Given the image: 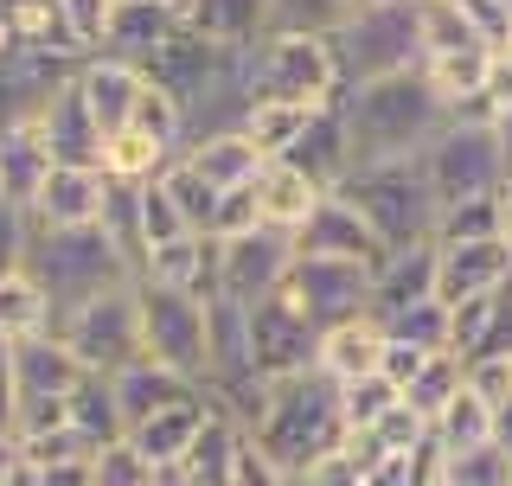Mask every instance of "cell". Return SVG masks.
<instances>
[{
	"mask_svg": "<svg viewBox=\"0 0 512 486\" xmlns=\"http://www.w3.org/2000/svg\"><path fill=\"white\" fill-rule=\"evenodd\" d=\"M340 116H346V141H352V167H384V160L423 154L442 135L448 109L423 84V71H404V77H378V84L346 90Z\"/></svg>",
	"mask_w": 512,
	"mask_h": 486,
	"instance_id": "1",
	"label": "cell"
},
{
	"mask_svg": "<svg viewBox=\"0 0 512 486\" xmlns=\"http://www.w3.org/2000/svg\"><path fill=\"white\" fill-rule=\"evenodd\" d=\"M269 461L282 467L288 480L301 474L308 461H320L327 448L346 442L340 423V384H327L320 371H295V378H269V410L250 435Z\"/></svg>",
	"mask_w": 512,
	"mask_h": 486,
	"instance_id": "2",
	"label": "cell"
},
{
	"mask_svg": "<svg viewBox=\"0 0 512 486\" xmlns=\"http://www.w3.org/2000/svg\"><path fill=\"white\" fill-rule=\"evenodd\" d=\"M340 199L365 218V231L384 243V256L429 250L436 243V192H429L416 160H384V167H352L340 180Z\"/></svg>",
	"mask_w": 512,
	"mask_h": 486,
	"instance_id": "3",
	"label": "cell"
},
{
	"mask_svg": "<svg viewBox=\"0 0 512 486\" xmlns=\"http://www.w3.org/2000/svg\"><path fill=\"white\" fill-rule=\"evenodd\" d=\"M26 275L52 295V314H71L77 301L135 282L128 256L103 237V224L90 231H32L26 224Z\"/></svg>",
	"mask_w": 512,
	"mask_h": 486,
	"instance_id": "4",
	"label": "cell"
},
{
	"mask_svg": "<svg viewBox=\"0 0 512 486\" xmlns=\"http://www.w3.org/2000/svg\"><path fill=\"white\" fill-rule=\"evenodd\" d=\"M333 64H340V96L378 77L423 71V39H416V0H391V7H365L333 32Z\"/></svg>",
	"mask_w": 512,
	"mask_h": 486,
	"instance_id": "5",
	"label": "cell"
},
{
	"mask_svg": "<svg viewBox=\"0 0 512 486\" xmlns=\"http://www.w3.org/2000/svg\"><path fill=\"white\" fill-rule=\"evenodd\" d=\"M436 205H468V199H500L506 192V160H500V135L493 122L474 116H448L442 135L416 154Z\"/></svg>",
	"mask_w": 512,
	"mask_h": 486,
	"instance_id": "6",
	"label": "cell"
},
{
	"mask_svg": "<svg viewBox=\"0 0 512 486\" xmlns=\"http://www.w3.org/2000/svg\"><path fill=\"white\" fill-rule=\"evenodd\" d=\"M52 333L71 346V359L96 371V378H116V371L141 365L148 352H141V307H135V282L122 288H103V295L77 301L71 314L52 320Z\"/></svg>",
	"mask_w": 512,
	"mask_h": 486,
	"instance_id": "7",
	"label": "cell"
},
{
	"mask_svg": "<svg viewBox=\"0 0 512 486\" xmlns=\"http://www.w3.org/2000/svg\"><path fill=\"white\" fill-rule=\"evenodd\" d=\"M250 103H301L327 109L340 103V64H333L327 39H263L244 58Z\"/></svg>",
	"mask_w": 512,
	"mask_h": 486,
	"instance_id": "8",
	"label": "cell"
},
{
	"mask_svg": "<svg viewBox=\"0 0 512 486\" xmlns=\"http://www.w3.org/2000/svg\"><path fill=\"white\" fill-rule=\"evenodd\" d=\"M135 307H141V352H148L154 365L205 384V333H212L205 301L154 288V282H135Z\"/></svg>",
	"mask_w": 512,
	"mask_h": 486,
	"instance_id": "9",
	"label": "cell"
},
{
	"mask_svg": "<svg viewBox=\"0 0 512 486\" xmlns=\"http://www.w3.org/2000/svg\"><path fill=\"white\" fill-rule=\"evenodd\" d=\"M244 333H250V371L256 378H295V371H314L320 327L301 314V307H288L282 295L244 307Z\"/></svg>",
	"mask_w": 512,
	"mask_h": 486,
	"instance_id": "10",
	"label": "cell"
},
{
	"mask_svg": "<svg viewBox=\"0 0 512 486\" xmlns=\"http://www.w3.org/2000/svg\"><path fill=\"white\" fill-rule=\"evenodd\" d=\"M276 295L288 307H301V314L327 333L333 320L372 314V269H359V263H308V256H295V269H288V282L276 288Z\"/></svg>",
	"mask_w": 512,
	"mask_h": 486,
	"instance_id": "11",
	"label": "cell"
},
{
	"mask_svg": "<svg viewBox=\"0 0 512 486\" xmlns=\"http://www.w3.org/2000/svg\"><path fill=\"white\" fill-rule=\"evenodd\" d=\"M288 269H295V237H282V231L231 237V243H218V301L256 307L288 282Z\"/></svg>",
	"mask_w": 512,
	"mask_h": 486,
	"instance_id": "12",
	"label": "cell"
},
{
	"mask_svg": "<svg viewBox=\"0 0 512 486\" xmlns=\"http://www.w3.org/2000/svg\"><path fill=\"white\" fill-rule=\"evenodd\" d=\"M109 199H116V180L103 167H52L26 224L32 231H90V224H103Z\"/></svg>",
	"mask_w": 512,
	"mask_h": 486,
	"instance_id": "13",
	"label": "cell"
},
{
	"mask_svg": "<svg viewBox=\"0 0 512 486\" xmlns=\"http://www.w3.org/2000/svg\"><path fill=\"white\" fill-rule=\"evenodd\" d=\"M295 256H308V263H359V269H384V243L365 231V218L352 212L340 192H327V199L314 205V218L295 231Z\"/></svg>",
	"mask_w": 512,
	"mask_h": 486,
	"instance_id": "14",
	"label": "cell"
},
{
	"mask_svg": "<svg viewBox=\"0 0 512 486\" xmlns=\"http://www.w3.org/2000/svg\"><path fill=\"white\" fill-rule=\"evenodd\" d=\"M512 282V243L487 237V243H436V301L461 307L480 295H500Z\"/></svg>",
	"mask_w": 512,
	"mask_h": 486,
	"instance_id": "15",
	"label": "cell"
},
{
	"mask_svg": "<svg viewBox=\"0 0 512 486\" xmlns=\"http://www.w3.org/2000/svg\"><path fill=\"white\" fill-rule=\"evenodd\" d=\"M32 122H39V141L52 154V167H103V128H96V116L77 96V77L45 96V109Z\"/></svg>",
	"mask_w": 512,
	"mask_h": 486,
	"instance_id": "16",
	"label": "cell"
},
{
	"mask_svg": "<svg viewBox=\"0 0 512 486\" xmlns=\"http://www.w3.org/2000/svg\"><path fill=\"white\" fill-rule=\"evenodd\" d=\"M244 442H250V435L237 429L212 397H205V423H199L192 448L180 455V467H173L167 480H173V486H237V461H244Z\"/></svg>",
	"mask_w": 512,
	"mask_h": 486,
	"instance_id": "17",
	"label": "cell"
},
{
	"mask_svg": "<svg viewBox=\"0 0 512 486\" xmlns=\"http://www.w3.org/2000/svg\"><path fill=\"white\" fill-rule=\"evenodd\" d=\"M141 282L173 288V295H192V301L212 307V301H218V243L199 237V231L160 243V250L141 256Z\"/></svg>",
	"mask_w": 512,
	"mask_h": 486,
	"instance_id": "18",
	"label": "cell"
},
{
	"mask_svg": "<svg viewBox=\"0 0 512 486\" xmlns=\"http://www.w3.org/2000/svg\"><path fill=\"white\" fill-rule=\"evenodd\" d=\"M141 90H148V71L128 58H84L77 64V96H84V109L96 116V128L103 135H116V128H128V116H135Z\"/></svg>",
	"mask_w": 512,
	"mask_h": 486,
	"instance_id": "19",
	"label": "cell"
},
{
	"mask_svg": "<svg viewBox=\"0 0 512 486\" xmlns=\"http://www.w3.org/2000/svg\"><path fill=\"white\" fill-rule=\"evenodd\" d=\"M384 365V327L378 314H352V320H333L314 346V371L327 384H359V378H378Z\"/></svg>",
	"mask_w": 512,
	"mask_h": 486,
	"instance_id": "20",
	"label": "cell"
},
{
	"mask_svg": "<svg viewBox=\"0 0 512 486\" xmlns=\"http://www.w3.org/2000/svg\"><path fill=\"white\" fill-rule=\"evenodd\" d=\"M109 391H116L122 429H141V423H148V416H160V410H180V403H199V397H205V384H192V378H180V371H167V365L141 359V365L116 371V378H109Z\"/></svg>",
	"mask_w": 512,
	"mask_h": 486,
	"instance_id": "21",
	"label": "cell"
},
{
	"mask_svg": "<svg viewBox=\"0 0 512 486\" xmlns=\"http://www.w3.org/2000/svg\"><path fill=\"white\" fill-rule=\"evenodd\" d=\"M180 160H186V167L199 173L212 192H237V186H250L256 173L269 167V160L250 148L244 128H212V135H192L186 148H180Z\"/></svg>",
	"mask_w": 512,
	"mask_h": 486,
	"instance_id": "22",
	"label": "cell"
},
{
	"mask_svg": "<svg viewBox=\"0 0 512 486\" xmlns=\"http://www.w3.org/2000/svg\"><path fill=\"white\" fill-rule=\"evenodd\" d=\"M45 173H52V154H45V141H39V122L0 128V205H7L13 218L32 212Z\"/></svg>",
	"mask_w": 512,
	"mask_h": 486,
	"instance_id": "23",
	"label": "cell"
},
{
	"mask_svg": "<svg viewBox=\"0 0 512 486\" xmlns=\"http://www.w3.org/2000/svg\"><path fill=\"white\" fill-rule=\"evenodd\" d=\"M90 371L71 359V346H64L58 333H39V339H26V346H13V384H20V403L32 397H71L77 384H84Z\"/></svg>",
	"mask_w": 512,
	"mask_h": 486,
	"instance_id": "24",
	"label": "cell"
},
{
	"mask_svg": "<svg viewBox=\"0 0 512 486\" xmlns=\"http://www.w3.org/2000/svg\"><path fill=\"white\" fill-rule=\"evenodd\" d=\"M288 167H301L320 192H340V180L352 173V141H346V116H340V103L314 109L308 135L288 148Z\"/></svg>",
	"mask_w": 512,
	"mask_h": 486,
	"instance_id": "25",
	"label": "cell"
},
{
	"mask_svg": "<svg viewBox=\"0 0 512 486\" xmlns=\"http://www.w3.org/2000/svg\"><path fill=\"white\" fill-rule=\"evenodd\" d=\"M327 199L301 167H288V160H269L263 173H256V212H263V231H282L295 237L301 224L314 218V205Z\"/></svg>",
	"mask_w": 512,
	"mask_h": 486,
	"instance_id": "26",
	"label": "cell"
},
{
	"mask_svg": "<svg viewBox=\"0 0 512 486\" xmlns=\"http://www.w3.org/2000/svg\"><path fill=\"white\" fill-rule=\"evenodd\" d=\"M416 301H436V243L429 250H404L384 256V269L372 275V314H404Z\"/></svg>",
	"mask_w": 512,
	"mask_h": 486,
	"instance_id": "27",
	"label": "cell"
},
{
	"mask_svg": "<svg viewBox=\"0 0 512 486\" xmlns=\"http://www.w3.org/2000/svg\"><path fill=\"white\" fill-rule=\"evenodd\" d=\"M263 7L269 0H192L186 26L212 39L218 52H256L263 45Z\"/></svg>",
	"mask_w": 512,
	"mask_h": 486,
	"instance_id": "28",
	"label": "cell"
},
{
	"mask_svg": "<svg viewBox=\"0 0 512 486\" xmlns=\"http://www.w3.org/2000/svg\"><path fill=\"white\" fill-rule=\"evenodd\" d=\"M186 20H173L167 7H148V0H116V26H109V58L148 64L160 45L173 39Z\"/></svg>",
	"mask_w": 512,
	"mask_h": 486,
	"instance_id": "29",
	"label": "cell"
},
{
	"mask_svg": "<svg viewBox=\"0 0 512 486\" xmlns=\"http://www.w3.org/2000/svg\"><path fill=\"white\" fill-rule=\"evenodd\" d=\"M199 423H205V397L199 403H180V410H160L141 429H128V448H135V455H148L160 474H173L180 455L192 448V435H199Z\"/></svg>",
	"mask_w": 512,
	"mask_h": 486,
	"instance_id": "30",
	"label": "cell"
},
{
	"mask_svg": "<svg viewBox=\"0 0 512 486\" xmlns=\"http://www.w3.org/2000/svg\"><path fill=\"white\" fill-rule=\"evenodd\" d=\"M52 295L20 269L13 282H0V346H26V339L52 333Z\"/></svg>",
	"mask_w": 512,
	"mask_h": 486,
	"instance_id": "31",
	"label": "cell"
},
{
	"mask_svg": "<svg viewBox=\"0 0 512 486\" xmlns=\"http://www.w3.org/2000/svg\"><path fill=\"white\" fill-rule=\"evenodd\" d=\"M346 20H352L346 0H269L263 39H333Z\"/></svg>",
	"mask_w": 512,
	"mask_h": 486,
	"instance_id": "32",
	"label": "cell"
},
{
	"mask_svg": "<svg viewBox=\"0 0 512 486\" xmlns=\"http://www.w3.org/2000/svg\"><path fill=\"white\" fill-rule=\"evenodd\" d=\"M308 122H314V109H301V103H250L237 128L250 135V148L263 160H288V148L308 135Z\"/></svg>",
	"mask_w": 512,
	"mask_h": 486,
	"instance_id": "33",
	"label": "cell"
},
{
	"mask_svg": "<svg viewBox=\"0 0 512 486\" xmlns=\"http://www.w3.org/2000/svg\"><path fill=\"white\" fill-rule=\"evenodd\" d=\"M167 160L173 154L160 148L154 135H141V128H116V135H103V173L116 186H148Z\"/></svg>",
	"mask_w": 512,
	"mask_h": 486,
	"instance_id": "34",
	"label": "cell"
},
{
	"mask_svg": "<svg viewBox=\"0 0 512 486\" xmlns=\"http://www.w3.org/2000/svg\"><path fill=\"white\" fill-rule=\"evenodd\" d=\"M429 435H436V455H474V448L493 442V410L480 397H468V384H461V397L429 423Z\"/></svg>",
	"mask_w": 512,
	"mask_h": 486,
	"instance_id": "35",
	"label": "cell"
},
{
	"mask_svg": "<svg viewBox=\"0 0 512 486\" xmlns=\"http://www.w3.org/2000/svg\"><path fill=\"white\" fill-rule=\"evenodd\" d=\"M64 410H71V429H84L96 448H109V442H122V435H128L122 429V410H116V391H109V378H96V371L77 384L71 397H64Z\"/></svg>",
	"mask_w": 512,
	"mask_h": 486,
	"instance_id": "36",
	"label": "cell"
},
{
	"mask_svg": "<svg viewBox=\"0 0 512 486\" xmlns=\"http://www.w3.org/2000/svg\"><path fill=\"white\" fill-rule=\"evenodd\" d=\"M461 378H468V365H461L455 352H436V359H429L423 371H416V378H410L397 397H404L416 416H429V423H436V416L448 410V403L461 397Z\"/></svg>",
	"mask_w": 512,
	"mask_h": 486,
	"instance_id": "37",
	"label": "cell"
},
{
	"mask_svg": "<svg viewBox=\"0 0 512 486\" xmlns=\"http://www.w3.org/2000/svg\"><path fill=\"white\" fill-rule=\"evenodd\" d=\"M416 39L423 58H455V52H480V39L468 32L455 0H416Z\"/></svg>",
	"mask_w": 512,
	"mask_h": 486,
	"instance_id": "38",
	"label": "cell"
},
{
	"mask_svg": "<svg viewBox=\"0 0 512 486\" xmlns=\"http://www.w3.org/2000/svg\"><path fill=\"white\" fill-rule=\"evenodd\" d=\"M64 39H71L77 58H103L109 52V26H116V0H52Z\"/></svg>",
	"mask_w": 512,
	"mask_h": 486,
	"instance_id": "39",
	"label": "cell"
},
{
	"mask_svg": "<svg viewBox=\"0 0 512 486\" xmlns=\"http://www.w3.org/2000/svg\"><path fill=\"white\" fill-rule=\"evenodd\" d=\"M135 231H141V256L160 250V243H173V237H192V224L180 218V205L167 199L160 173H154L148 186H135Z\"/></svg>",
	"mask_w": 512,
	"mask_h": 486,
	"instance_id": "40",
	"label": "cell"
},
{
	"mask_svg": "<svg viewBox=\"0 0 512 486\" xmlns=\"http://www.w3.org/2000/svg\"><path fill=\"white\" fill-rule=\"evenodd\" d=\"M378 327H384V339H397V346L448 352V307L442 301H416V307H404V314H384Z\"/></svg>",
	"mask_w": 512,
	"mask_h": 486,
	"instance_id": "41",
	"label": "cell"
},
{
	"mask_svg": "<svg viewBox=\"0 0 512 486\" xmlns=\"http://www.w3.org/2000/svg\"><path fill=\"white\" fill-rule=\"evenodd\" d=\"M160 186H167V199H173V205H180V218L192 224V231H199V237H205V231H212V212H218V192H212V186H205V180H199V173H192V167H186V160H180V154H173V160H167V167H160Z\"/></svg>",
	"mask_w": 512,
	"mask_h": 486,
	"instance_id": "42",
	"label": "cell"
},
{
	"mask_svg": "<svg viewBox=\"0 0 512 486\" xmlns=\"http://www.w3.org/2000/svg\"><path fill=\"white\" fill-rule=\"evenodd\" d=\"M500 237V199H468L436 212V243H487Z\"/></svg>",
	"mask_w": 512,
	"mask_h": 486,
	"instance_id": "43",
	"label": "cell"
},
{
	"mask_svg": "<svg viewBox=\"0 0 512 486\" xmlns=\"http://www.w3.org/2000/svg\"><path fill=\"white\" fill-rule=\"evenodd\" d=\"M90 486H160V467H154L148 455H135V448H128V435H122V442L96 448Z\"/></svg>",
	"mask_w": 512,
	"mask_h": 486,
	"instance_id": "44",
	"label": "cell"
},
{
	"mask_svg": "<svg viewBox=\"0 0 512 486\" xmlns=\"http://www.w3.org/2000/svg\"><path fill=\"white\" fill-rule=\"evenodd\" d=\"M397 403V384L391 378H359V384H340V423H346V435H365L378 423L384 410Z\"/></svg>",
	"mask_w": 512,
	"mask_h": 486,
	"instance_id": "45",
	"label": "cell"
},
{
	"mask_svg": "<svg viewBox=\"0 0 512 486\" xmlns=\"http://www.w3.org/2000/svg\"><path fill=\"white\" fill-rule=\"evenodd\" d=\"M455 7H461V20H468V32L480 39L487 58L512 52V7H506V0H455Z\"/></svg>",
	"mask_w": 512,
	"mask_h": 486,
	"instance_id": "46",
	"label": "cell"
},
{
	"mask_svg": "<svg viewBox=\"0 0 512 486\" xmlns=\"http://www.w3.org/2000/svg\"><path fill=\"white\" fill-rule=\"evenodd\" d=\"M13 455L32 461V467H58V461H96V442H90L84 429L64 423V429H52V435H32V442H20Z\"/></svg>",
	"mask_w": 512,
	"mask_h": 486,
	"instance_id": "47",
	"label": "cell"
},
{
	"mask_svg": "<svg viewBox=\"0 0 512 486\" xmlns=\"http://www.w3.org/2000/svg\"><path fill=\"white\" fill-rule=\"evenodd\" d=\"M263 231V212H256V180L237 186V192H218V212H212V243H231V237H250Z\"/></svg>",
	"mask_w": 512,
	"mask_h": 486,
	"instance_id": "48",
	"label": "cell"
},
{
	"mask_svg": "<svg viewBox=\"0 0 512 486\" xmlns=\"http://www.w3.org/2000/svg\"><path fill=\"white\" fill-rule=\"evenodd\" d=\"M461 384H468V397H480L487 410H506V403H512V352H487V359H474Z\"/></svg>",
	"mask_w": 512,
	"mask_h": 486,
	"instance_id": "49",
	"label": "cell"
},
{
	"mask_svg": "<svg viewBox=\"0 0 512 486\" xmlns=\"http://www.w3.org/2000/svg\"><path fill=\"white\" fill-rule=\"evenodd\" d=\"M295 480H301V486H365V461L340 442V448H327L320 461H308Z\"/></svg>",
	"mask_w": 512,
	"mask_h": 486,
	"instance_id": "50",
	"label": "cell"
},
{
	"mask_svg": "<svg viewBox=\"0 0 512 486\" xmlns=\"http://www.w3.org/2000/svg\"><path fill=\"white\" fill-rule=\"evenodd\" d=\"M429 359H436V352H416V346H397V339H384V365H378V378H391L397 391H404V384H410Z\"/></svg>",
	"mask_w": 512,
	"mask_h": 486,
	"instance_id": "51",
	"label": "cell"
},
{
	"mask_svg": "<svg viewBox=\"0 0 512 486\" xmlns=\"http://www.w3.org/2000/svg\"><path fill=\"white\" fill-rule=\"evenodd\" d=\"M20 269H26V218L0 212V282H13Z\"/></svg>",
	"mask_w": 512,
	"mask_h": 486,
	"instance_id": "52",
	"label": "cell"
},
{
	"mask_svg": "<svg viewBox=\"0 0 512 486\" xmlns=\"http://www.w3.org/2000/svg\"><path fill=\"white\" fill-rule=\"evenodd\" d=\"M237 486H288V474H282V467L269 461L256 442H244V461H237Z\"/></svg>",
	"mask_w": 512,
	"mask_h": 486,
	"instance_id": "53",
	"label": "cell"
},
{
	"mask_svg": "<svg viewBox=\"0 0 512 486\" xmlns=\"http://www.w3.org/2000/svg\"><path fill=\"white\" fill-rule=\"evenodd\" d=\"M13 416H20V384H13V346H0V442H13Z\"/></svg>",
	"mask_w": 512,
	"mask_h": 486,
	"instance_id": "54",
	"label": "cell"
},
{
	"mask_svg": "<svg viewBox=\"0 0 512 486\" xmlns=\"http://www.w3.org/2000/svg\"><path fill=\"white\" fill-rule=\"evenodd\" d=\"M45 486H90V461H58V467H39Z\"/></svg>",
	"mask_w": 512,
	"mask_h": 486,
	"instance_id": "55",
	"label": "cell"
},
{
	"mask_svg": "<svg viewBox=\"0 0 512 486\" xmlns=\"http://www.w3.org/2000/svg\"><path fill=\"white\" fill-rule=\"evenodd\" d=\"M493 448H500L506 467H512V403H506V410H493Z\"/></svg>",
	"mask_w": 512,
	"mask_h": 486,
	"instance_id": "56",
	"label": "cell"
},
{
	"mask_svg": "<svg viewBox=\"0 0 512 486\" xmlns=\"http://www.w3.org/2000/svg\"><path fill=\"white\" fill-rule=\"evenodd\" d=\"M0 486H45V480H39V467H32V461H20V455H13V467L0 474Z\"/></svg>",
	"mask_w": 512,
	"mask_h": 486,
	"instance_id": "57",
	"label": "cell"
},
{
	"mask_svg": "<svg viewBox=\"0 0 512 486\" xmlns=\"http://www.w3.org/2000/svg\"><path fill=\"white\" fill-rule=\"evenodd\" d=\"M500 237L512 243V192H500Z\"/></svg>",
	"mask_w": 512,
	"mask_h": 486,
	"instance_id": "58",
	"label": "cell"
},
{
	"mask_svg": "<svg viewBox=\"0 0 512 486\" xmlns=\"http://www.w3.org/2000/svg\"><path fill=\"white\" fill-rule=\"evenodd\" d=\"M346 7H352V13H365V7H391V0H346Z\"/></svg>",
	"mask_w": 512,
	"mask_h": 486,
	"instance_id": "59",
	"label": "cell"
},
{
	"mask_svg": "<svg viewBox=\"0 0 512 486\" xmlns=\"http://www.w3.org/2000/svg\"><path fill=\"white\" fill-rule=\"evenodd\" d=\"M7 467H13V442H0V474H7Z\"/></svg>",
	"mask_w": 512,
	"mask_h": 486,
	"instance_id": "60",
	"label": "cell"
},
{
	"mask_svg": "<svg viewBox=\"0 0 512 486\" xmlns=\"http://www.w3.org/2000/svg\"><path fill=\"white\" fill-rule=\"evenodd\" d=\"M160 486H173V480H167V474H160Z\"/></svg>",
	"mask_w": 512,
	"mask_h": 486,
	"instance_id": "61",
	"label": "cell"
},
{
	"mask_svg": "<svg viewBox=\"0 0 512 486\" xmlns=\"http://www.w3.org/2000/svg\"><path fill=\"white\" fill-rule=\"evenodd\" d=\"M506 7H512V0H506Z\"/></svg>",
	"mask_w": 512,
	"mask_h": 486,
	"instance_id": "62",
	"label": "cell"
}]
</instances>
